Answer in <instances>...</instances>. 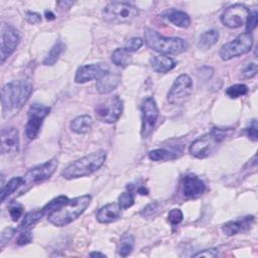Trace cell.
Masks as SVG:
<instances>
[{
    "label": "cell",
    "mask_w": 258,
    "mask_h": 258,
    "mask_svg": "<svg viewBox=\"0 0 258 258\" xmlns=\"http://www.w3.org/2000/svg\"><path fill=\"white\" fill-rule=\"evenodd\" d=\"M142 126H141V135L143 138H146L153 130L156 121L159 116V110L155 100L152 97H148L144 100L142 107Z\"/></svg>",
    "instance_id": "4fadbf2b"
},
{
    "label": "cell",
    "mask_w": 258,
    "mask_h": 258,
    "mask_svg": "<svg viewBox=\"0 0 258 258\" xmlns=\"http://www.w3.org/2000/svg\"><path fill=\"white\" fill-rule=\"evenodd\" d=\"M26 19L29 23H32V24H35V23H38L41 21L40 15L35 12H31V11H28L26 13Z\"/></svg>",
    "instance_id": "ee69618b"
},
{
    "label": "cell",
    "mask_w": 258,
    "mask_h": 258,
    "mask_svg": "<svg viewBox=\"0 0 258 258\" xmlns=\"http://www.w3.org/2000/svg\"><path fill=\"white\" fill-rule=\"evenodd\" d=\"M162 17L165 18L170 23H172L173 25H175L177 27H181V28L188 27V25L190 23L189 16L185 12L174 9V8L165 10L162 13Z\"/></svg>",
    "instance_id": "7402d4cb"
},
{
    "label": "cell",
    "mask_w": 258,
    "mask_h": 258,
    "mask_svg": "<svg viewBox=\"0 0 258 258\" xmlns=\"http://www.w3.org/2000/svg\"><path fill=\"white\" fill-rule=\"evenodd\" d=\"M123 111V102L119 96H113L99 103L95 108L96 117L103 123H115Z\"/></svg>",
    "instance_id": "9c48e42d"
},
{
    "label": "cell",
    "mask_w": 258,
    "mask_h": 258,
    "mask_svg": "<svg viewBox=\"0 0 258 258\" xmlns=\"http://www.w3.org/2000/svg\"><path fill=\"white\" fill-rule=\"evenodd\" d=\"M257 73V64L256 62L249 63L242 72V76L244 79H251L253 78Z\"/></svg>",
    "instance_id": "60d3db41"
},
{
    "label": "cell",
    "mask_w": 258,
    "mask_h": 258,
    "mask_svg": "<svg viewBox=\"0 0 258 258\" xmlns=\"http://www.w3.org/2000/svg\"><path fill=\"white\" fill-rule=\"evenodd\" d=\"M22 213H23V208L21 205L17 203H14L9 207V215L13 222L18 221L19 218L22 216Z\"/></svg>",
    "instance_id": "d590c367"
},
{
    "label": "cell",
    "mask_w": 258,
    "mask_h": 258,
    "mask_svg": "<svg viewBox=\"0 0 258 258\" xmlns=\"http://www.w3.org/2000/svg\"><path fill=\"white\" fill-rule=\"evenodd\" d=\"M90 256H91V257H106L105 254L100 253V252H92V253L90 254Z\"/></svg>",
    "instance_id": "c3c4849f"
},
{
    "label": "cell",
    "mask_w": 258,
    "mask_h": 258,
    "mask_svg": "<svg viewBox=\"0 0 258 258\" xmlns=\"http://www.w3.org/2000/svg\"><path fill=\"white\" fill-rule=\"evenodd\" d=\"M58 6H59V8H70L73 4H74V2H72V1H60V2H57L56 3Z\"/></svg>",
    "instance_id": "f6af8a7d"
},
{
    "label": "cell",
    "mask_w": 258,
    "mask_h": 258,
    "mask_svg": "<svg viewBox=\"0 0 258 258\" xmlns=\"http://www.w3.org/2000/svg\"><path fill=\"white\" fill-rule=\"evenodd\" d=\"M121 216V209L118 204L111 203L103 206L97 213V220L102 224H109L118 220Z\"/></svg>",
    "instance_id": "44dd1931"
},
{
    "label": "cell",
    "mask_w": 258,
    "mask_h": 258,
    "mask_svg": "<svg viewBox=\"0 0 258 258\" xmlns=\"http://www.w3.org/2000/svg\"><path fill=\"white\" fill-rule=\"evenodd\" d=\"M138 14V8L127 2H110L102 10L104 20L110 23L130 22L137 17Z\"/></svg>",
    "instance_id": "8992f818"
},
{
    "label": "cell",
    "mask_w": 258,
    "mask_h": 258,
    "mask_svg": "<svg viewBox=\"0 0 258 258\" xmlns=\"http://www.w3.org/2000/svg\"><path fill=\"white\" fill-rule=\"evenodd\" d=\"M181 187L182 194L185 198H199L206 190L205 182L194 173H188L183 176Z\"/></svg>",
    "instance_id": "e0dca14e"
},
{
    "label": "cell",
    "mask_w": 258,
    "mask_h": 258,
    "mask_svg": "<svg viewBox=\"0 0 258 258\" xmlns=\"http://www.w3.org/2000/svg\"><path fill=\"white\" fill-rule=\"evenodd\" d=\"M23 183V177L21 176H14L11 179H9L7 181L6 184L2 185L1 187V201L5 202V200L12 195L13 192H15L16 190H18L20 188V186Z\"/></svg>",
    "instance_id": "484cf974"
},
{
    "label": "cell",
    "mask_w": 258,
    "mask_h": 258,
    "mask_svg": "<svg viewBox=\"0 0 258 258\" xmlns=\"http://www.w3.org/2000/svg\"><path fill=\"white\" fill-rule=\"evenodd\" d=\"M50 108L40 105L33 104L28 110V119L25 126V134L29 140L35 139L40 131L43 120L49 114Z\"/></svg>",
    "instance_id": "30bf717a"
},
{
    "label": "cell",
    "mask_w": 258,
    "mask_h": 258,
    "mask_svg": "<svg viewBox=\"0 0 258 258\" xmlns=\"http://www.w3.org/2000/svg\"><path fill=\"white\" fill-rule=\"evenodd\" d=\"M111 59L117 67L126 68L131 62V55L124 47H118L113 51Z\"/></svg>",
    "instance_id": "f1b7e54d"
},
{
    "label": "cell",
    "mask_w": 258,
    "mask_h": 258,
    "mask_svg": "<svg viewBox=\"0 0 258 258\" xmlns=\"http://www.w3.org/2000/svg\"><path fill=\"white\" fill-rule=\"evenodd\" d=\"M254 223L253 216H246L243 218H239L237 220L229 221L223 225L222 231L227 236H234L238 233L244 232L251 228Z\"/></svg>",
    "instance_id": "ac0fdd59"
},
{
    "label": "cell",
    "mask_w": 258,
    "mask_h": 258,
    "mask_svg": "<svg viewBox=\"0 0 258 258\" xmlns=\"http://www.w3.org/2000/svg\"><path fill=\"white\" fill-rule=\"evenodd\" d=\"M136 190L138 191V194H140L142 196H147L148 195V189L145 186H140Z\"/></svg>",
    "instance_id": "bcb514c9"
},
{
    "label": "cell",
    "mask_w": 258,
    "mask_h": 258,
    "mask_svg": "<svg viewBox=\"0 0 258 258\" xmlns=\"http://www.w3.org/2000/svg\"><path fill=\"white\" fill-rule=\"evenodd\" d=\"M121 82V75L119 73L108 72L97 80L96 88L100 94H109L113 92Z\"/></svg>",
    "instance_id": "d6986e66"
},
{
    "label": "cell",
    "mask_w": 258,
    "mask_h": 258,
    "mask_svg": "<svg viewBox=\"0 0 258 258\" xmlns=\"http://www.w3.org/2000/svg\"><path fill=\"white\" fill-rule=\"evenodd\" d=\"M250 10L243 4L236 3L229 6L222 14V23L229 28H238L244 25L249 17Z\"/></svg>",
    "instance_id": "7c38bea8"
},
{
    "label": "cell",
    "mask_w": 258,
    "mask_h": 258,
    "mask_svg": "<svg viewBox=\"0 0 258 258\" xmlns=\"http://www.w3.org/2000/svg\"><path fill=\"white\" fill-rule=\"evenodd\" d=\"M121 210H126L133 206L134 204V196L131 191H125L122 192L118 198V203Z\"/></svg>",
    "instance_id": "d6a6232c"
},
{
    "label": "cell",
    "mask_w": 258,
    "mask_h": 258,
    "mask_svg": "<svg viewBox=\"0 0 258 258\" xmlns=\"http://www.w3.org/2000/svg\"><path fill=\"white\" fill-rule=\"evenodd\" d=\"M20 37L18 31L11 25L4 24L1 28V40H0V58L1 63L5 61L16 49L19 43Z\"/></svg>",
    "instance_id": "5bb4252c"
},
{
    "label": "cell",
    "mask_w": 258,
    "mask_h": 258,
    "mask_svg": "<svg viewBox=\"0 0 258 258\" xmlns=\"http://www.w3.org/2000/svg\"><path fill=\"white\" fill-rule=\"evenodd\" d=\"M43 213L41 210H35L32 212H29L25 215V217L23 218L21 224H20V230H27L30 229L31 227H33V225H35L42 217H43Z\"/></svg>",
    "instance_id": "f546056e"
},
{
    "label": "cell",
    "mask_w": 258,
    "mask_h": 258,
    "mask_svg": "<svg viewBox=\"0 0 258 258\" xmlns=\"http://www.w3.org/2000/svg\"><path fill=\"white\" fill-rule=\"evenodd\" d=\"M32 241V233L30 229L27 230H20V233L17 237L16 243L19 246H24L26 244H29Z\"/></svg>",
    "instance_id": "e575fe53"
},
{
    "label": "cell",
    "mask_w": 258,
    "mask_h": 258,
    "mask_svg": "<svg viewBox=\"0 0 258 258\" xmlns=\"http://www.w3.org/2000/svg\"><path fill=\"white\" fill-rule=\"evenodd\" d=\"M183 215L179 209H172L168 213V221L171 225H178L182 221Z\"/></svg>",
    "instance_id": "f35d334b"
},
{
    "label": "cell",
    "mask_w": 258,
    "mask_h": 258,
    "mask_svg": "<svg viewBox=\"0 0 258 258\" xmlns=\"http://www.w3.org/2000/svg\"><path fill=\"white\" fill-rule=\"evenodd\" d=\"M248 93V87L244 84H235L226 90V95L231 99H237Z\"/></svg>",
    "instance_id": "1f68e13d"
},
{
    "label": "cell",
    "mask_w": 258,
    "mask_h": 258,
    "mask_svg": "<svg viewBox=\"0 0 258 258\" xmlns=\"http://www.w3.org/2000/svg\"><path fill=\"white\" fill-rule=\"evenodd\" d=\"M182 145H171L167 148H157L149 151L148 157L153 161H164L178 157L182 152Z\"/></svg>",
    "instance_id": "ffe728a7"
},
{
    "label": "cell",
    "mask_w": 258,
    "mask_h": 258,
    "mask_svg": "<svg viewBox=\"0 0 258 258\" xmlns=\"http://www.w3.org/2000/svg\"><path fill=\"white\" fill-rule=\"evenodd\" d=\"M253 45V37L251 33L245 32L239 34L232 41L225 43L220 49V56L223 60H230L249 52Z\"/></svg>",
    "instance_id": "ba28073f"
},
{
    "label": "cell",
    "mask_w": 258,
    "mask_h": 258,
    "mask_svg": "<svg viewBox=\"0 0 258 258\" xmlns=\"http://www.w3.org/2000/svg\"><path fill=\"white\" fill-rule=\"evenodd\" d=\"M151 69L159 74H165L175 67V61L165 55H154L150 58Z\"/></svg>",
    "instance_id": "603a6c76"
},
{
    "label": "cell",
    "mask_w": 258,
    "mask_h": 258,
    "mask_svg": "<svg viewBox=\"0 0 258 258\" xmlns=\"http://www.w3.org/2000/svg\"><path fill=\"white\" fill-rule=\"evenodd\" d=\"M109 71L108 64L104 62L85 64L77 70L75 82L78 84H84L92 80H98Z\"/></svg>",
    "instance_id": "9a60e30c"
},
{
    "label": "cell",
    "mask_w": 258,
    "mask_h": 258,
    "mask_svg": "<svg viewBox=\"0 0 258 258\" xmlns=\"http://www.w3.org/2000/svg\"><path fill=\"white\" fill-rule=\"evenodd\" d=\"M45 18L47 20H53L55 17H54V14L51 11H45Z\"/></svg>",
    "instance_id": "7dc6e473"
},
{
    "label": "cell",
    "mask_w": 258,
    "mask_h": 258,
    "mask_svg": "<svg viewBox=\"0 0 258 258\" xmlns=\"http://www.w3.org/2000/svg\"><path fill=\"white\" fill-rule=\"evenodd\" d=\"M64 49V43L61 40H57L50 48V50L48 51V53L46 54V56L44 57L42 63L44 66H52L54 64L58 57L60 56L61 52Z\"/></svg>",
    "instance_id": "83f0119b"
},
{
    "label": "cell",
    "mask_w": 258,
    "mask_h": 258,
    "mask_svg": "<svg viewBox=\"0 0 258 258\" xmlns=\"http://www.w3.org/2000/svg\"><path fill=\"white\" fill-rule=\"evenodd\" d=\"M219 37H220V34L218 30L216 29L207 30L203 34H201L198 41V46L200 48L208 49L212 47L215 43H217V41L219 40Z\"/></svg>",
    "instance_id": "4316f807"
},
{
    "label": "cell",
    "mask_w": 258,
    "mask_h": 258,
    "mask_svg": "<svg viewBox=\"0 0 258 258\" xmlns=\"http://www.w3.org/2000/svg\"><path fill=\"white\" fill-rule=\"evenodd\" d=\"M57 159L52 158L42 164L30 168L23 177V183L18 189V196H21L24 192H26L34 184L48 179L54 173L55 169L57 168Z\"/></svg>",
    "instance_id": "52a82bcc"
},
{
    "label": "cell",
    "mask_w": 258,
    "mask_h": 258,
    "mask_svg": "<svg viewBox=\"0 0 258 258\" xmlns=\"http://www.w3.org/2000/svg\"><path fill=\"white\" fill-rule=\"evenodd\" d=\"M192 91V81L189 76L182 74L178 76L167 93L168 103L175 105L183 102Z\"/></svg>",
    "instance_id": "8fae6325"
},
{
    "label": "cell",
    "mask_w": 258,
    "mask_h": 258,
    "mask_svg": "<svg viewBox=\"0 0 258 258\" xmlns=\"http://www.w3.org/2000/svg\"><path fill=\"white\" fill-rule=\"evenodd\" d=\"M159 211V204L156 202L148 204L141 212L140 215L143 217H151L154 216Z\"/></svg>",
    "instance_id": "74e56055"
},
{
    "label": "cell",
    "mask_w": 258,
    "mask_h": 258,
    "mask_svg": "<svg viewBox=\"0 0 258 258\" xmlns=\"http://www.w3.org/2000/svg\"><path fill=\"white\" fill-rule=\"evenodd\" d=\"M19 132L13 126H7L1 130V154L15 155L19 152Z\"/></svg>",
    "instance_id": "2e32d148"
},
{
    "label": "cell",
    "mask_w": 258,
    "mask_h": 258,
    "mask_svg": "<svg viewBox=\"0 0 258 258\" xmlns=\"http://www.w3.org/2000/svg\"><path fill=\"white\" fill-rule=\"evenodd\" d=\"M233 129L227 128H213L209 133L204 134L203 136L197 138L189 145V153L200 159L206 158L213 154L219 147V145L232 133Z\"/></svg>",
    "instance_id": "3957f363"
},
{
    "label": "cell",
    "mask_w": 258,
    "mask_h": 258,
    "mask_svg": "<svg viewBox=\"0 0 258 258\" xmlns=\"http://www.w3.org/2000/svg\"><path fill=\"white\" fill-rule=\"evenodd\" d=\"M90 195H84L68 200L58 210L47 216V221L57 227H63L78 219L91 204Z\"/></svg>",
    "instance_id": "7a4b0ae2"
},
{
    "label": "cell",
    "mask_w": 258,
    "mask_h": 258,
    "mask_svg": "<svg viewBox=\"0 0 258 258\" xmlns=\"http://www.w3.org/2000/svg\"><path fill=\"white\" fill-rule=\"evenodd\" d=\"M135 244V238L130 233H125L120 238L119 244H118V254L121 257H127L133 250Z\"/></svg>",
    "instance_id": "d4e9b609"
},
{
    "label": "cell",
    "mask_w": 258,
    "mask_h": 258,
    "mask_svg": "<svg viewBox=\"0 0 258 258\" xmlns=\"http://www.w3.org/2000/svg\"><path fill=\"white\" fill-rule=\"evenodd\" d=\"M219 254V250L217 248H210V249H205L203 251H200L196 254H194V257H216Z\"/></svg>",
    "instance_id": "b9f144b4"
},
{
    "label": "cell",
    "mask_w": 258,
    "mask_h": 258,
    "mask_svg": "<svg viewBox=\"0 0 258 258\" xmlns=\"http://www.w3.org/2000/svg\"><path fill=\"white\" fill-rule=\"evenodd\" d=\"M246 133L247 136L253 140V141H257L258 140V131H257V122L255 119H253L250 123V125L246 128Z\"/></svg>",
    "instance_id": "ab89813d"
},
{
    "label": "cell",
    "mask_w": 258,
    "mask_h": 258,
    "mask_svg": "<svg viewBox=\"0 0 258 258\" xmlns=\"http://www.w3.org/2000/svg\"><path fill=\"white\" fill-rule=\"evenodd\" d=\"M68 200H69V199H68L66 196H58L57 198L51 200L50 202H48V203L41 209L43 215L48 216L49 214H51V213H53L54 211L58 210Z\"/></svg>",
    "instance_id": "4dcf8cb0"
},
{
    "label": "cell",
    "mask_w": 258,
    "mask_h": 258,
    "mask_svg": "<svg viewBox=\"0 0 258 258\" xmlns=\"http://www.w3.org/2000/svg\"><path fill=\"white\" fill-rule=\"evenodd\" d=\"M106 151L98 150L90 153L82 158L77 159L68 165L61 172V175L66 179H75L83 176H87L97 171L106 160Z\"/></svg>",
    "instance_id": "277c9868"
},
{
    "label": "cell",
    "mask_w": 258,
    "mask_h": 258,
    "mask_svg": "<svg viewBox=\"0 0 258 258\" xmlns=\"http://www.w3.org/2000/svg\"><path fill=\"white\" fill-rule=\"evenodd\" d=\"M257 22H258V13L256 10H254L253 12H250L249 17L246 21V29L248 33L252 32L256 28Z\"/></svg>",
    "instance_id": "8d00e7d4"
},
{
    "label": "cell",
    "mask_w": 258,
    "mask_h": 258,
    "mask_svg": "<svg viewBox=\"0 0 258 258\" xmlns=\"http://www.w3.org/2000/svg\"><path fill=\"white\" fill-rule=\"evenodd\" d=\"M32 90V84L28 80H17L6 84L1 90L3 117L15 115L27 102Z\"/></svg>",
    "instance_id": "6da1fadb"
},
{
    "label": "cell",
    "mask_w": 258,
    "mask_h": 258,
    "mask_svg": "<svg viewBox=\"0 0 258 258\" xmlns=\"http://www.w3.org/2000/svg\"><path fill=\"white\" fill-rule=\"evenodd\" d=\"M144 38L148 47L163 54H179L186 50L187 43L180 37H165L156 30L146 27Z\"/></svg>",
    "instance_id": "5b68a950"
},
{
    "label": "cell",
    "mask_w": 258,
    "mask_h": 258,
    "mask_svg": "<svg viewBox=\"0 0 258 258\" xmlns=\"http://www.w3.org/2000/svg\"><path fill=\"white\" fill-rule=\"evenodd\" d=\"M14 233H15L14 229H6L2 232V234H1V247H3L5 245V243H7L12 238Z\"/></svg>",
    "instance_id": "7bdbcfd3"
},
{
    "label": "cell",
    "mask_w": 258,
    "mask_h": 258,
    "mask_svg": "<svg viewBox=\"0 0 258 258\" xmlns=\"http://www.w3.org/2000/svg\"><path fill=\"white\" fill-rule=\"evenodd\" d=\"M143 44V40L140 37H132L130 38L126 43L124 48L129 51V52H134L136 50H138Z\"/></svg>",
    "instance_id": "836d02e7"
},
{
    "label": "cell",
    "mask_w": 258,
    "mask_h": 258,
    "mask_svg": "<svg viewBox=\"0 0 258 258\" xmlns=\"http://www.w3.org/2000/svg\"><path fill=\"white\" fill-rule=\"evenodd\" d=\"M93 124V119L90 115H81L76 117L70 124L71 130L77 134L87 133Z\"/></svg>",
    "instance_id": "cb8c5ba5"
}]
</instances>
